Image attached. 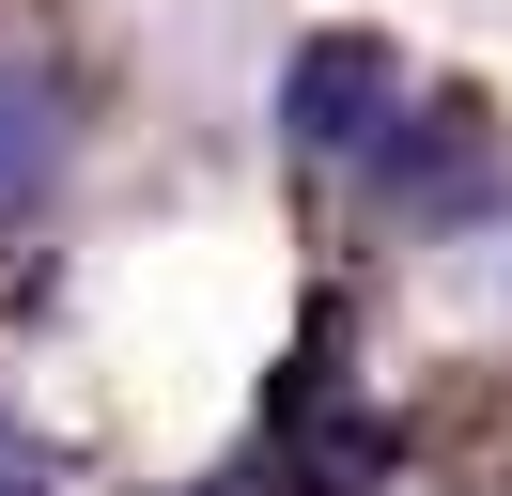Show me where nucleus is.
Wrapping results in <instances>:
<instances>
[{
  "instance_id": "obj_1",
  "label": "nucleus",
  "mask_w": 512,
  "mask_h": 496,
  "mask_svg": "<svg viewBox=\"0 0 512 496\" xmlns=\"http://www.w3.org/2000/svg\"><path fill=\"white\" fill-rule=\"evenodd\" d=\"M63 171V78L47 62H0V217H32Z\"/></svg>"
},
{
  "instance_id": "obj_2",
  "label": "nucleus",
  "mask_w": 512,
  "mask_h": 496,
  "mask_svg": "<svg viewBox=\"0 0 512 496\" xmlns=\"http://www.w3.org/2000/svg\"><path fill=\"white\" fill-rule=\"evenodd\" d=\"M0 496H16V481H0Z\"/></svg>"
}]
</instances>
